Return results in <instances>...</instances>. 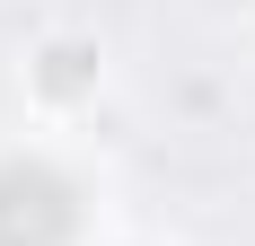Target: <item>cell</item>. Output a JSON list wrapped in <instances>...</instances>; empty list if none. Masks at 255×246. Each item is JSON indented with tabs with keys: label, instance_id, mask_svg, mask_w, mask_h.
Here are the masks:
<instances>
[{
	"label": "cell",
	"instance_id": "6da1fadb",
	"mask_svg": "<svg viewBox=\"0 0 255 246\" xmlns=\"http://www.w3.org/2000/svg\"><path fill=\"white\" fill-rule=\"evenodd\" d=\"M79 229V194L35 158L0 167V246H62Z\"/></svg>",
	"mask_w": 255,
	"mask_h": 246
}]
</instances>
